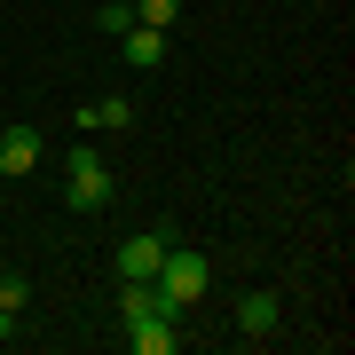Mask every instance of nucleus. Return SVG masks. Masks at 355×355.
<instances>
[{
  "instance_id": "6",
  "label": "nucleus",
  "mask_w": 355,
  "mask_h": 355,
  "mask_svg": "<svg viewBox=\"0 0 355 355\" xmlns=\"http://www.w3.org/2000/svg\"><path fill=\"white\" fill-rule=\"evenodd\" d=\"M127 347H135V355H174L182 331H174V316H135V324H127Z\"/></svg>"
},
{
  "instance_id": "9",
  "label": "nucleus",
  "mask_w": 355,
  "mask_h": 355,
  "mask_svg": "<svg viewBox=\"0 0 355 355\" xmlns=\"http://www.w3.org/2000/svg\"><path fill=\"white\" fill-rule=\"evenodd\" d=\"M127 8H135V24H174V16H182V0H127Z\"/></svg>"
},
{
  "instance_id": "10",
  "label": "nucleus",
  "mask_w": 355,
  "mask_h": 355,
  "mask_svg": "<svg viewBox=\"0 0 355 355\" xmlns=\"http://www.w3.org/2000/svg\"><path fill=\"white\" fill-rule=\"evenodd\" d=\"M127 24H135V8H127V0H111V8H95V32H111V40H119Z\"/></svg>"
},
{
  "instance_id": "11",
  "label": "nucleus",
  "mask_w": 355,
  "mask_h": 355,
  "mask_svg": "<svg viewBox=\"0 0 355 355\" xmlns=\"http://www.w3.org/2000/svg\"><path fill=\"white\" fill-rule=\"evenodd\" d=\"M32 300V284L24 277H16V268H8V277H0V308H8V316H16V308H24Z\"/></svg>"
},
{
  "instance_id": "2",
  "label": "nucleus",
  "mask_w": 355,
  "mask_h": 355,
  "mask_svg": "<svg viewBox=\"0 0 355 355\" xmlns=\"http://www.w3.org/2000/svg\"><path fill=\"white\" fill-rule=\"evenodd\" d=\"M64 205L71 214H103V205H111V166L95 158V142H71V158H64Z\"/></svg>"
},
{
  "instance_id": "1",
  "label": "nucleus",
  "mask_w": 355,
  "mask_h": 355,
  "mask_svg": "<svg viewBox=\"0 0 355 355\" xmlns=\"http://www.w3.org/2000/svg\"><path fill=\"white\" fill-rule=\"evenodd\" d=\"M150 284H158V300H166V308L182 316V308H198V300H205V284H214V261H205V253H190V245L174 237V245H166V261H158V277H150Z\"/></svg>"
},
{
  "instance_id": "3",
  "label": "nucleus",
  "mask_w": 355,
  "mask_h": 355,
  "mask_svg": "<svg viewBox=\"0 0 355 355\" xmlns=\"http://www.w3.org/2000/svg\"><path fill=\"white\" fill-rule=\"evenodd\" d=\"M166 245H174V221H150V229H135V237L119 245V277H158Z\"/></svg>"
},
{
  "instance_id": "5",
  "label": "nucleus",
  "mask_w": 355,
  "mask_h": 355,
  "mask_svg": "<svg viewBox=\"0 0 355 355\" xmlns=\"http://www.w3.org/2000/svg\"><path fill=\"white\" fill-rule=\"evenodd\" d=\"M119 55H127V71H158L166 64V32L158 24H127L119 32Z\"/></svg>"
},
{
  "instance_id": "8",
  "label": "nucleus",
  "mask_w": 355,
  "mask_h": 355,
  "mask_svg": "<svg viewBox=\"0 0 355 355\" xmlns=\"http://www.w3.org/2000/svg\"><path fill=\"white\" fill-rule=\"evenodd\" d=\"M237 331L245 340H268V331H277V292H245L237 300Z\"/></svg>"
},
{
  "instance_id": "7",
  "label": "nucleus",
  "mask_w": 355,
  "mask_h": 355,
  "mask_svg": "<svg viewBox=\"0 0 355 355\" xmlns=\"http://www.w3.org/2000/svg\"><path fill=\"white\" fill-rule=\"evenodd\" d=\"M40 166V127H8L0 135V174H32Z\"/></svg>"
},
{
  "instance_id": "4",
  "label": "nucleus",
  "mask_w": 355,
  "mask_h": 355,
  "mask_svg": "<svg viewBox=\"0 0 355 355\" xmlns=\"http://www.w3.org/2000/svg\"><path fill=\"white\" fill-rule=\"evenodd\" d=\"M135 127V103L127 95H95V103H79V135H127Z\"/></svg>"
}]
</instances>
